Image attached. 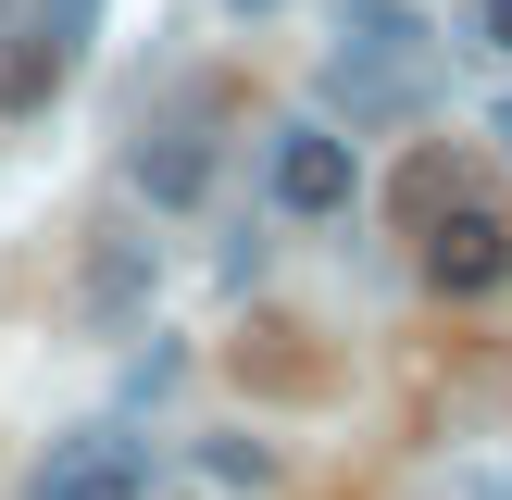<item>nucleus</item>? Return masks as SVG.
Masks as SVG:
<instances>
[{
  "label": "nucleus",
  "mask_w": 512,
  "mask_h": 500,
  "mask_svg": "<svg viewBox=\"0 0 512 500\" xmlns=\"http://www.w3.org/2000/svg\"><path fill=\"white\" fill-rule=\"evenodd\" d=\"M138 188L163 200V213H175V200H200V188H213V138H200V125H163V138H138Z\"/></svg>",
  "instance_id": "4"
},
{
  "label": "nucleus",
  "mask_w": 512,
  "mask_h": 500,
  "mask_svg": "<svg viewBox=\"0 0 512 500\" xmlns=\"http://www.w3.org/2000/svg\"><path fill=\"white\" fill-rule=\"evenodd\" d=\"M500 138H512V113H500Z\"/></svg>",
  "instance_id": "8"
},
{
  "label": "nucleus",
  "mask_w": 512,
  "mask_h": 500,
  "mask_svg": "<svg viewBox=\"0 0 512 500\" xmlns=\"http://www.w3.org/2000/svg\"><path fill=\"white\" fill-rule=\"evenodd\" d=\"M63 63H75L63 38H38V50H0V113H25V100H50V88H63Z\"/></svg>",
  "instance_id": "5"
},
{
  "label": "nucleus",
  "mask_w": 512,
  "mask_h": 500,
  "mask_svg": "<svg viewBox=\"0 0 512 500\" xmlns=\"http://www.w3.org/2000/svg\"><path fill=\"white\" fill-rule=\"evenodd\" d=\"M425 275H438L450 300L512 288V225H500V213H450V225H438V250H425Z\"/></svg>",
  "instance_id": "3"
},
{
  "label": "nucleus",
  "mask_w": 512,
  "mask_h": 500,
  "mask_svg": "<svg viewBox=\"0 0 512 500\" xmlns=\"http://www.w3.org/2000/svg\"><path fill=\"white\" fill-rule=\"evenodd\" d=\"M475 38H488L500 63H512V0H475Z\"/></svg>",
  "instance_id": "6"
},
{
  "label": "nucleus",
  "mask_w": 512,
  "mask_h": 500,
  "mask_svg": "<svg viewBox=\"0 0 512 500\" xmlns=\"http://www.w3.org/2000/svg\"><path fill=\"white\" fill-rule=\"evenodd\" d=\"M263 188H275V213L325 225V213H350L363 163H350V138H338V125H288V138H275V163H263Z\"/></svg>",
  "instance_id": "1"
},
{
  "label": "nucleus",
  "mask_w": 512,
  "mask_h": 500,
  "mask_svg": "<svg viewBox=\"0 0 512 500\" xmlns=\"http://www.w3.org/2000/svg\"><path fill=\"white\" fill-rule=\"evenodd\" d=\"M238 13H263V0H238Z\"/></svg>",
  "instance_id": "7"
},
{
  "label": "nucleus",
  "mask_w": 512,
  "mask_h": 500,
  "mask_svg": "<svg viewBox=\"0 0 512 500\" xmlns=\"http://www.w3.org/2000/svg\"><path fill=\"white\" fill-rule=\"evenodd\" d=\"M0 13H13V0H0Z\"/></svg>",
  "instance_id": "9"
},
{
  "label": "nucleus",
  "mask_w": 512,
  "mask_h": 500,
  "mask_svg": "<svg viewBox=\"0 0 512 500\" xmlns=\"http://www.w3.org/2000/svg\"><path fill=\"white\" fill-rule=\"evenodd\" d=\"M38 500H150V463H138V438H113V425H75V438H50Z\"/></svg>",
  "instance_id": "2"
}]
</instances>
